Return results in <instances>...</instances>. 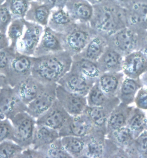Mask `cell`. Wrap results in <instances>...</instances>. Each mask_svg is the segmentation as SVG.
<instances>
[{"mask_svg":"<svg viewBox=\"0 0 147 158\" xmlns=\"http://www.w3.org/2000/svg\"><path fill=\"white\" fill-rule=\"evenodd\" d=\"M57 85L58 83L46 85L43 91L27 105L26 112L37 119L48 110L56 100Z\"/></svg>","mask_w":147,"mask_h":158,"instance_id":"10","label":"cell"},{"mask_svg":"<svg viewBox=\"0 0 147 158\" xmlns=\"http://www.w3.org/2000/svg\"><path fill=\"white\" fill-rule=\"evenodd\" d=\"M76 23L65 8H55L51 10L47 26L63 34L69 31Z\"/></svg>","mask_w":147,"mask_h":158,"instance_id":"20","label":"cell"},{"mask_svg":"<svg viewBox=\"0 0 147 158\" xmlns=\"http://www.w3.org/2000/svg\"><path fill=\"white\" fill-rule=\"evenodd\" d=\"M61 141L66 151L72 158H83L85 141L83 137L67 136L62 137Z\"/></svg>","mask_w":147,"mask_h":158,"instance_id":"32","label":"cell"},{"mask_svg":"<svg viewBox=\"0 0 147 158\" xmlns=\"http://www.w3.org/2000/svg\"><path fill=\"white\" fill-rule=\"evenodd\" d=\"M36 150L41 158H72L63 147L61 137Z\"/></svg>","mask_w":147,"mask_h":158,"instance_id":"34","label":"cell"},{"mask_svg":"<svg viewBox=\"0 0 147 158\" xmlns=\"http://www.w3.org/2000/svg\"><path fill=\"white\" fill-rule=\"evenodd\" d=\"M114 107H97L87 106L85 113L90 119L96 129L104 132L106 135V124L109 116Z\"/></svg>","mask_w":147,"mask_h":158,"instance_id":"28","label":"cell"},{"mask_svg":"<svg viewBox=\"0 0 147 158\" xmlns=\"http://www.w3.org/2000/svg\"><path fill=\"white\" fill-rule=\"evenodd\" d=\"M85 147L83 157L87 158H103L106 155V134L94 129L83 137Z\"/></svg>","mask_w":147,"mask_h":158,"instance_id":"16","label":"cell"},{"mask_svg":"<svg viewBox=\"0 0 147 158\" xmlns=\"http://www.w3.org/2000/svg\"><path fill=\"white\" fill-rule=\"evenodd\" d=\"M94 129L90 119L84 113L78 115H71L59 133L61 137L67 136L83 137L90 134Z\"/></svg>","mask_w":147,"mask_h":158,"instance_id":"12","label":"cell"},{"mask_svg":"<svg viewBox=\"0 0 147 158\" xmlns=\"http://www.w3.org/2000/svg\"><path fill=\"white\" fill-rule=\"evenodd\" d=\"M5 118H5V117L4 115L0 113V120H1V119H4Z\"/></svg>","mask_w":147,"mask_h":158,"instance_id":"49","label":"cell"},{"mask_svg":"<svg viewBox=\"0 0 147 158\" xmlns=\"http://www.w3.org/2000/svg\"><path fill=\"white\" fill-rule=\"evenodd\" d=\"M13 19L24 18L29 8L28 0H5Z\"/></svg>","mask_w":147,"mask_h":158,"instance_id":"38","label":"cell"},{"mask_svg":"<svg viewBox=\"0 0 147 158\" xmlns=\"http://www.w3.org/2000/svg\"><path fill=\"white\" fill-rule=\"evenodd\" d=\"M61 137L59 131L43 125L37 124L35 127L30 148L37 149L47 145Z\"/></svg>","mask_w":147,"mask_h":158,"instance_id":"29","label":"cell"},{"mask_svg":"<svg viewBox=\"0 0 147 158\" xmlns=\"http://www.w3.org/2000/svg\"><path fill=\"white\" fill-rule=\"evenodd\" d=\"M35 58L40 64L58 75L60 79L70 70L73 61L71 55L65 50Z\"/></svg>","mask_w":147,"mask_h":158,"instance_id":"9","label":"cell"},{"mask_svg":"<svg viewBox=\"0 0 147 158\" xmlns=\"http://www.w3.org/2000/svg\"><path fill=\"white\" fill-rule=\"evenodd\" d=\"M17 51L10 47L0 50V72L5 76L6 75L10 63Z\"/></svg>","mask_w":147,"mask_h":158,"instance_id":"39","label":"cell"},{"mask_svg":"<svg viewBox=\"0 0 147 158\" xmlns=\"http://www.w3.org/2000/svg\"><path fill=\"white\" fill-rule=\"evenodd\" d=\"M25 27L26 20L24 18L13 19L6 32V36L10 43L9 47L16 50L18 41L23 34Z\"/></svg>","mask_w":147,"mask_h":158,"instance_id":"35","label":"cell"},{"mask_svg":"<svg viewBox=\"0 0 147 158\" xmlns=\"http://www.w3.org/2000/svg\"><path fill=\"white\" fill-rule=\"evenodd\" d=\"M44 28V27L26 20L25 30L16 48L18 53L34 57L43 35Z\"/></svg>","mask_w":147,"mask_h":158,"instance_id":"7","label":"cell"},{"mask_svg":"<svg viewBox=\"0 0 147 158\" xmlns=\"http://www.w3.org/2000/svg\"><path fill=\"white\" fill-rule=\"evenodd\" d=\"M73 64L71 70L78 72L88 79L97 81L102 72L97 62L93 61L84 57L75 55L73 57Z\"/></svg>","mask_w":147,"mask_h":158,"instance_id":"25","label":"cell"},{"mask_svg":"<svg viewBox=\"0 0 147 158\" xmlns=\"http://www.w3.org/2000/svg\"><path fill=\"white\" fill-rule=\"evenodd\" d=\"M9 45V40L6 34H5L0 32V50L8 48Z\"/></svg>","mask_w":147,"mask_h":158,"instance_id":"44","label":"cell"},{"mask_svg":"<svg viewBox=\"0 0 147 158\" xmlns=\"http://www.w3.org/2000/svg\"><path fill=\"white\" fill-rule=\"evenodd\" d=\"M106 136H109L110 140L118 147L124 149L129 148L133 143L135 137L128 127H124L111 132Z\"/></svg>","mask_w":147,"mask_h":158,"instance_id":"31","label":"cell"},{"mask_svg":"<svg viewBox=\"0 0 147 158\" xmlns=\"http://www.w3.org/2000/svg\"><path fill=\"white\" fill-rule=\"evenodd\" d=\"M56 93L57 100L70 115L75 116L85 113L88 106L86 97L70 92L58 84Z\"/></svg>","mask_w":147,"mask_h":158,"instance_id":"8","label":"cell"},{"mask_svg":"<svg viewBox=\"0 0 147 158\" xmlns=\"http://www.w3.org/2000/svg\"><path fill=\"white\" fill-rule=\"evenodd\" d=\"M24 148L12 140L0 143V158H18Z\"/></svg>","mask_w":147,"mask_h":158,"instance_id":"37","label":"cell"},{"mask_svg":"<svg viewBox=\"0 0 147 158\" xmlns=\"http://www.w3.org/2000/svg\"><path fill=\"white\" fill-rule=\"evenodd\" d=\"M5 2V0H0V5L4 4Z\"/></svg>","mask_w":147,"mask_h":158,"instance_id":"50","label":"cell"},{"mask_svg":"<svg viewBox=\"0 0 147 158\" xmlns=\"http://www.w3.org/2000/svg\"><path fill=\"white\" fill-rule=\"evenodd\" d=\"M86 98L89 106L115 107L120 103L117 97L108 96L100 87L97 80L87 95Z\"/></svg>","mask_w":147,"mask_h":158,"instance_id":"26","label":"cell"},{"mask_svg":"<svg viewBox=\"0 0 147 158\" xmlns=\"http://www.w3.org/2000/svg\"><path fill=\"white\" fill-rule=\"evenodd\" d=\"M34 57L16 53L5 76L6 83L14 87L32 75Z\"/></svg>","mask_w":147,"mask_h":158,"instance_id":"4","label":"cell"},{"mask_svg":"<svg viewBox=\"0 0 147 158\" xmlns=\"http://www.w3.org/2000/svg\"><path fill=\"white\" fill-rule=\"evenodd\" d=\"M27 105L22 101L14 87L7 83L0 89V113L10 120L21 112L26 111Z\"/></svg>","mask_w":147,"mask_h":158,"instance_id":"5","label":"cell"},{"mask_svg":"<svg viewBox=\"0 0 147 158\" xmlns=\"http://www.w3.org/2000/svg\"><path fill=\"white\" fill-rule=\"evenodd\" d=\"M14 133L13 125L8 118L0 120V143L6 140L14 141Z\"/></svg>","mask_w":147,"mask_h":158,"instance_id":"40","label":"cell"},{"mask_svg":"<svg viewBox=\"0 0 147 158\" xmlns=\"http://www.w3.org/2000/svg\"><path fill=\"white\" fill-rule=\"evenodd\" d=\"M64 50L61 34L46 26L44 27L43 35L35 50L34 57H43Z\"/></svg>","mask_w":147,"mask_h":158,"instance_id":"14","label":"cell"},{"mask_svg":"<svg viewBox=\"0 0 147 158\" xmlns=\"http://www.w3.org/2000/svg\"><path fill=\"white\" fill-rule=\"evenodd\" d=\"M6 83V80H5V77L4 75H2L1 72H0V89L1 87L4 85Z\"/></svg>","mask_w":147,"mask_h":158,"instance_id":"47","label":"cell"},{"mask_svg":"<svg viewBox=\"0 0 147 158\" xmlns=\"http://www.w3.org/2000/svg\"><path fill=\"white\" fill-rule=\"evenodd\" d=\"M109 46L124 56L139 50L140 39L133 30L124 27L109 36Z\"/></svg>","mask_w":147,"mask_h":158,"instance_id":"6","label":"cell"},{"mask_svg":"<svg viewBox=\"0 0 147 158\" xmlns=\"http://www.w3.org/2000/svg\"><path fill=\"white\" fill-rule=\"evenodd\" d=\"M12 20V15L5 2L0 5V32L6 34L8 27Z\"/></svg>","mask_w":147,"mask_h":158,"instance_id":"41","label":"cell"},{"mask_svg":"<svg viewBox=\"0 0 147 158\" xmlns=\"http://www.w3.org/2000/svg\"><path fill=\"white\" fill-rule=\"evenodd\" d=\"M135 107L143 111H147V86L143 85L137 92L134 98Z\"/></svg>","mask_w":147,"mask_h":158,"instance_id":"42","label":"cell"},{"mask_svg":"<svg viewBox=\"0 0 147 158\" xmlns=\"http://www.w3.org/2000/svg\"><path fill=\"white\" fill-rule=\"evenodd\" d=\"M126 127L133 133L135 139L147 129V114L145 111L134 107L130 115Z\"/></svg>","mask_w":147,"mask_h":158,"instance_id":"30","label":"cell"},{"mask_svg":"<svg viewBox=\"0 0 147 158\" xmlns=\"http://www.w3.org/2000/svg\"><path fill=\"white\" fill-rule=\"evenodd\" d=\"M46 85L30 75L14 88L22 101L28 105L43 91Z\"/></svg>","mask_w":147,"mask_h":158,"instance_id":"17","label":"cell"},{"mask_svg":"<svg viewBox=\"0 0 147 158\" xmlns=\"http://www.w3.org/2000/svg\"><path fill=\"white\" fill-rule=\"evenodd\" d=\"M134 106L120 103L111 111L106 124V135L126 126Z\"/></svg>","mask_w":147,"mask_h":158,"instance_id":"19","label":"cell"},{"mask_svg":"<svg viewBox=\"0 0 147 158\" xmlns=\"http://www.w3.org/2000/svg\"></svg>","mask_w":147,"mask_h":158,"instance_id":"52","label":"cell"},{"mask_svg":"<svg viewBox=\"0 0 147 158\" xmlns=\"http://www.w3.org/2000/svg\"><path fill=\"white\" fill-rule=\"evenodd\" d=\"M47 5L51 9L63 8L69 0H36Z\"/></svg>","mask_w":147,"mask_h":158,"instance_id":"43","label":"cell"},{"mask_svg":"<svg viewBox=\"0 0 147 158\" xmlns=\"http://www.w3.org/2000/svg\"><path fill=\"white\" fill-rule=\"evenodd\" d=\"M139 50H141L147 56V35L140 40Z\"/></svg>","mask_w":147,"mask_h":158,"instance_id":"45","label":"cell"},{"mask_svg":"<svg viewBox=\"0 0 147 158\" xmlns=\"http://www.w3.org/2000/svg\"><path fill=\"white\" fill-rule=\"evenodd\" d=\"M124 77L122 72H103L97 81L100 87L108 96L116 98Z\"/></svg>","mask_w":147,"mask_h":158,"instance_id":"21","label":"cell"},{"mask_svg":"<svg viewBox=\"0 0 147 158\" xmlns=\"http://www.w3.org/2000/svg\"><path fill=\"white\" fill-rule=\"evenodd\" d=\"M95 34L89 23L77 22L69 31L61 34L64 50L72 57L77 55L82 52Z\"/></svg>","mask_w":147,"mask_h":158,"instance_id":"2","label":"cell"},{"mask_svg":"<svg viewBox=\"0 0 147 158\" xmlns=\"http://www.w3.org/2000/svg\"><path fill=\"white\" fill-rule=\"evenodd\" d=\"M129 22L132 26L147 30V4L142 2L135 3L130 12Z\"/></svg>","mask_w":147,"mask_h":158,"instance_id":"33","label":"cell"},{"mask_svg":"<svg viewBox=\"0 0 147 158\" xmlns=\"http://www.w3.org/2000/svg\"><path fill=\"white\" fill-rule=\"evenodd\" d=\"M140 80L143 83V85L147 86V70L140 77Z\"/></svg>","mask_w":147,"mask_h":158,"instance_id":"46","label":"cell"},{"mask_svg":"<svg viewBox=\"0 0 147 158\" xmlns=\"http://www.w3.org/2000/svg\"><path fill=\"white\" fill-rule=\"evenodd\" d=\"M30 2V1H35V0H28Z\"/></svg>","mask_w":147,"mask_h":158,"instance_id":"51","label":"cell"},{"mask_svg":"<svg viewBox=\"0 0 147 158\" xmlns=\"http://www.w3.org/2000/svg\"><path fill=\"white\" fill-rule=\"evenodd\" d=\"M108 46L107 38L102 35L96 34L82 52L77 56L97 62Z\"/></svg>","mask_w":147,"mask_h":158,"instance_id":"24","label":"cell"},{"mask_svg":"<svg viewBox=\"0 0 147 158\" xmlns=\"http://www.w3.org/2000/svg\"><path fill=\"white\" fill-rule=\"evenodd\" d=\"M89 25L97 34L109 36L124 27L116 10L106 5H94Z\"/></svg>","mask_w":147,"mask_h":158,"instance_id":"1","label":"cell"},{"mask_svg":"<svg viewBox=\"0 0 147 158\" xmlns=\"http://www.w3.org/2000/svg\"><path fill=\"white\" fill-rule=\"evenodd\" d=\"M65 9L75 22L89 23L94 12V6L87 0H69Z\"/></svg>","mask_w":147,"mask_h":158,"instance_id":"18","label":"cell"},{"mask_svg":"<svg viewBox=\"0 0 147 158\" xmlns=\"http://www.w3.org/2000/svg\"><path fill=\"white\" fill-rule=\"evenodd\" d=\"M124 57L121 53L109 46L97 61V64L102 73L122 72Z\"/></svg>","mask_w":147,"mask_h":158,"instance_id":"22","label":"cell"},{"mask_svg":"<svg viewBox=\"0 0 147 158\" xmlns=\"http://www.w3.org/2000/svg\"><path fill=\"white\" fill-rule=\"evenodd\" d=\"M126 152L132 156L147 158V129L135 139Z\"/></svg>","mask_w":147,"mask_h":158,"instance_id":"36","label":"cell"},{"mask_svg":"<svg viewBox=\"0 0 147 158\" xmlns=\"http://www.w3.org/2000/svg\"><path fill=\"white\" fill-rule=\"evenodd\" d=\"M95 81L78 72L70 69L61 77L58 84L70 92L86 97Z\"/></svg>","mask_w":147,"mask_h":158,"instance_id":"11","label":"cell"},{"mask_svg":"<svg viewBox=\"0 0 147 158\" xmlns=\"http://www.w3.org/2000/svg\"><path fill=\"white\" fill-rule=\"evenodd\" d=\"M70 116L56 99L51 107L36 119V123L46 125L59 131Z\"/></svg>","mask_w":147,"mask_h":158,"instance_id":"15","label":"cell"},{"mask_svg":"<svg viewBox=\"0 0 147 158\" xmlns=\"http://www.w3.org/2000/svg\"><path fill=\"white\" fill-rule=\"evenodd\" d=\"M89 2H90L91 4L94 5L99 4L102 2L103 0H87Z\"/></svg>","mask_w":147,"mask_h":158,"instance_id":"48","label":"cell"},{"mask_svg":"<svg viewBox=\"0 0 147 158\" xmlns=\"http://www.w3.org/2000/svg\"><path fill=\"white\" fill-rule=\"evenodd\" d=\"M147 70V56L137 50L124 57L122 72L125 76L132 79H140Z\"/></svg>","mask_w":147,"mask_h":158,"instance_id":"13","label":"cell"},{"mask_svg":"<svg viewBox=\"0 0 147 158\" xmlns=\"http://www.w3.org/2000/svg\"><path fill=\"white\" fill-rule=\"evenodd\" d=\"M143 85L140 79H132L125 76L117 94L118 100L127 105L134 103L136 95Z\"/></svg>","mask_w":147,"mask_h":158,"instance_id":"27","label":"cell"},{"mask_svg":"<svg viewBox=\"0 0 147 158\" xmlns=\"http://www.w3.org/2000/svg\"><path fill=\"white\" fill-rule=\"evenodd\" d=\"M14 129V142L23 148H30L32 143L36 119L26 111L16 114L10 119Z\"/></svg>","mask_w":147,"mask_h":158,"instance_id":"3","label":"cell"},{"mask_svg":"<svg viewBox=\"0 0 147 158\" xmlns=\"http://www.w3.org/2000/svg\"><path fill=\"white\" fill-rule=\"evenodd\" d=\"M51 10L50 6L44 3L36 0L30 1L24 19L28 22L47 26Z\"/></svg>","mask_w":147,"mask_h":158,"instance_id":"23","label":"cell"}]
</instances>
